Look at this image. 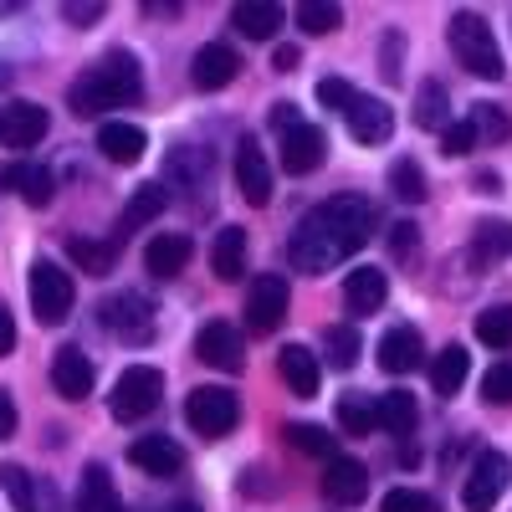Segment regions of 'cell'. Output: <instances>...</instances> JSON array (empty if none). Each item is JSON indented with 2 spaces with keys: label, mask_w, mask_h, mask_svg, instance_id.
I'll list each match as a JSON object with an SVG mask.
<instances>
[{
  "label": "cell",
  "mask_w": 512,
  "mask_h": 512,
  "mask_svg": "<svg viewBox=\"0 0 512 512\" xmlns=\"http://www.w3.org/2000/svg\"><path fill=\"white\" fill-rule=\"evenodd\" d=\"M379 226V210L364 195H333L323 205H313L303 221H297L292 241H287V262L297 272H328L344 256H354Z\"/></svg>",
  "instance_id": "cell-1"
},
{
  "label": "cell",
  "mask_w": 512,
  "mask_h": 512,
  "mask_svg": "<svg viewBox=\"0 0 512 512\" xmlns=\"http://www.w3.org/2000/svg\"><path fill=\"white\" fill-rule=\"evenodd\" d=\"M139 98H144V77H139V62L128 52H108L103 62H93L67 88V103H72L77 118H98L108 108H128Z\"/></svg>",
  "instance_id": "cell-2"
},
{
  "label": "cell",
  "mask_w": 512,
  "mask_h": 512,
  "mask_svg": "<svg viewBox=\"0 0 512 512\" xmlns=\"http://www.w3.org/2000/svg\"><path fill=\"white\" fill-rule=\"evenodd\" d=\"M446 36H451V52H456V62L472 72V77H482V82H497L507 67H502V52H497V36H492V26L477 16V11H456L451 16V26H446Z\"/></svg>",
  "instance_id": "cell-3"
},
{
  "label": "cell",
  "mask_w": 512,
  "mask_h": 512,
  "mask_svg": "<svg viewBox=\"0 0 512 512\" xmlns=\"http://www.w3.org/2000/svg\"><path fill=\"white\" fill-rule=\"evenodd\" d=\"M185 420H190L195 436L221 441V436L236 431L241 400H236V390H226V384H200V390H190V400H185Z\"/></svg>",
  "instance_id": "cell-4"
},
{
  "label": "cell",
  "mask_w": 512,
  "mask_h": 512,
  "mask_svg": "<svg viewBox=\"0 0 512 512\" xmlns=\"http://www.w3.org/2000/svg\"><path fill=\"white\" fill-rule=\"evenodd\" d=\"M159 400H164V374L154 364H128L113 384L108 410H113V420H144L159 410Z\"/></svg>",
  "instance_id": "cell-5"
},
{
  "label": "cell",
  "mask_w": 512,
  "mask_h": 512,
  "mask_svg": "<svg viewBox=\"0 0 512 512\" xmlns=\"http://www.w3.org/2000/svg\"><path fill=\"white\" fill-rule=\"evenodd\" d=\"M72 297H77L72 272H62L57 262H36L31 267V313H36V323H47V328L67 323Z\"/></svg>",
  "instance_id": "cell-6"
},
{
  "label": "cell",
  "mask_w": 512,
  "mask_h": 512,
  "mask_svg": "<svg viewBox=\"0 0 512 512\" xmlns=\"http://www.w3.org/2000/svg\"><path fill=\"white\" fill-rule=\"evenodd\" d=\"M287 308H292V292H287V277H277V272H262V277H251V287H246V328L251 333H272L282 318H287Z\"/></svg>",
  "instance_id": "cell-7"
},
{
  "label": "cell",
  "mask_w": 512,
  "mask_h": 512,
  "mask_svg": "<svg viewBox=\"0 0 512 512\" xmlns=\"http://www.w3.org/2000/svg\"><path fill=\"white\" fill-rule=\"evenodd\" d=\"M507 477H512V461L502 451H482L477 466H472V477H466V487H461L466 512H492L502 502V492H507Z\"/></svg>",
  "instance_id": "cell-8"
},
{
  "label": "cell",
  "mask_w": 512,
  "mask_h": 512,
  "mask_svg": "<svg viewBox=\"0 0 512 512\" xmlns=\"http://www.w3.org/2000/svg\"><path fill=\"white\" fill-rule=\"evenodd\" d=\"M103 323H108V333L123 338V344H149V338H154V308L144 303L139 292L108 297V303H103Z\"/></svg>",
  "instance_id": "cell-9"
},
{
  "label": "cell",
  "mask_w": 512,
  "mask_h": 512,
  "mask_svg": "<svg viewBox=\"0 0 512 512\" xmlns=\"http://www.w3.org/2000/svg\"><path fill=\"white\" fill-rule=\"evenodd\" d=\"M195 354H200L205 364L226 369V374H241V369H246V338H241L236 323H221V318H216V323H205V328H200Z\"/></svg>",
  "instance_id": "cell-10"
},
{
  "label": "cell",
  "mask_w": 512,
  "mask_h": 512,
  "mask_svg": "<svg viewBox=\"0 0 512 512\" xmlns=\"http://www.w3.org/2000/svg\"><path fill=\"white\" fill-rule=\"evenodd\" d=\"M41 139H47V108H36V103L0 108V144L6 149H36Z\"/></svg>",
  "instance_id": "cell-11"
},
{
  "label": "cell",
  "mask_w": 512,
  "mask_h": 512,
  "mask_svg": "<svg viewBox=\"0 0 512 512\" xmlns=\"http://www.w3.org/2000/svg\"><path fill=\"white\" fill-rule=\"evenodd\" d=\"M236 190H241L246 205H267L272 200V164L251 139L236 144Z\"/></svg>",
  "instance_id": "cell-12"
},
{
  "label": "cell",
  "mask_w": 512,
  "mask_h": 512,
  "mask_svg": "<svg viewBox=\"0 0 512 512\" xmlns=\"http://www.w3.org/2000/svg\"><path fill=\"white\" fill-rule=\"evenodd\" d=\"M323 154H328V139L313 123H297V128L282 134V169L287 175H313V169L323 164Z\"/></svg>",
  "instance_id": "cell-13"
},
{
  "label": "cell",
  "mask_w": 512,
  "mask_h": 512,
  "mask_svg": "<svg viewBox=\"0 0 512 512\" xmlns=\"http://www.w3.org/2000/svg\"><path fill=\"white\" fill-rule=\"evenodd\" d=\"M323 497H328V502H338V507L364 502V497H369V472H364V461H354V456H328Z\"/></svg>",
  "instance_id": "cell-14"
},
{
  "label": "cell",
  "mask_w": 512,
  "mask_h": 512,
  "mask_svg": "<svg viewBox=\"0 0 512 512\" xmlns=\"http://www.w3.org/2000/svg\"><path fill=\"white\" fill-rule=\"evenodd\" d=\"M236 72H241V57H236L231 47H221V41L200 47L195 62H190V82H195L200 93H221L226 82H236Z\"/></svg>",
  "instance_id": "cell-15"
},
{
  "label": "cell",
  "mask_w": 512,
  "mask_h": 512,
  "mask_svg": "<svg viewBox=\"0 0 512 512\" xmlns=\"http://www.w3.org/2000/svg\"><path fill=\"white\" fill-rule=\"evenodd\" d=\"M52 390L62 400H88L93 395V359L82 354V349H57L52 354Z\"/></svg>",
  "instance_id": "cell-16"
},
{
  "label": "cell",
  "mask_w": 512,
  "mask_h": 512,
  "mask_svg": "<svg viewBox=\"0 0 512 512\" xmlns=\"http://www.w3.org/2000/svg\"><path fill=\"white\" fill-rule=\"evenodd\" d=\"M277 374L287 379V390L297 400H313L318 395V379H323V364H318V354L308 344H287L282 359H277Z\"/></svg>",
  "instance_id": "cell-17"
},
{
  "label": "cell",
  "mask_w": 512,
  "mask_h": 512,
  "mask_svg": "<svg viewBox=\"0 0 512 512\" xmlns=\"http://www.w3.org/2000/svg\"><path fill=\"white\" fill-rule=\"evenodd\" d=\"M349 134L359 139V144H384V139H390L395 134V113H390V103H379V98H354L349 103Z\"/></svg>",
  "instance_id": "cell-18"
},
{
  "label": "cell",
  "mask_w": 512,
  "mask_h": 512,
  "mask_svg": "<svg viewBox=\"0 0 512 512\" xmlns=\"http://www.w3.org/2000/svg\"><path fill=\"white\" fill-rule=\"evenodd\" d=\"M379 369L384 374H410L415 364H420V354H425V344H420V333L410 328V323H395L390 333L379 338Z\"/></svg>",
  "instance_id": "cell-19"
},
{
  "label": "cell",
  "mask_w": 512,
  "mask_h": 512,
  "mask_svg": "<svg viewBox=\"0 0 512 512\" xmlns=\"http://www.w3.org/2000/svg\"><path fill=\"white\" fill-rule=\"evenodd\" d=\"M128 461H134L139 472H149V477H175L185 466V451L169 436H139L134 446H128Z\"/></svg>",
  "instance_id": "cell-20"
},
{
  "label": "cell",
  "mask_w": 512,
  "mask_h": 512,
  "mask_svg": "<svg viewBox=\"0 0 512 512\" xmlns=\"http://www.w3.org/2000/svg\"><path fill=\"white\" fill-rule=\"evenodd\" d=\"M98 149H103V159H113V164H139L144 149H149V139H144L139 123L108 118V123L98 128Z\"/></svg>",
  "instance_id": "cell-21"
},
{
  "label": "cell",
  "mask_w": 512,
  "mask_h": 512,
  "mask_svg": "<svg viewBox=\"0 0 512 512\" xmlns=\"http://www.w3.org/2000/svg\"><path fill=\"white\" fill-rule=\"evenodd\" d=\"M190 256H195V241L190 236H154L144 246V267L154 277H180L190 267Z\"/></svg>",
  "instance_id": "cell-22"
},
{
  "label": "cell",
  "mask_w": 512,
  "mask_h": 512,
  "mask_svg": "<svg viewBox=\"0 0 512 512\" xmlns=\"http://www.w3.org/2000/svg\"><path fill=\"white\" fill-rule=\"evenodd\" d=\"M384 297H390V277H384L379 267H359V272H349V282H344V303H349V313H379V308H384Z\"/></svg>",
  "instance_id": "cell-23"
},
{
  "label": "cell",
  "mask_w": 512,
  "mask_h": 512,
  "mask_svg": "<svg viewBox=\"0 0 512 512\" xmlns=\"http://www.w3.org/2000/svg\"><path fill=\"white\" fill-rule=\"evenodd\" d=\"M0 190H16L26 205H47L52 200V175L41 164H6L0 169Z\"/></svg>",
  "instance_id": "cell-24"
},
{
  "label": "cell",
  "mask_w": 512,
  "mask_h": 512,
  "mask_svg": "<svg viewBox=\"0 0 512 512\" xmlns=\"http://www.w3.org/2000/svg\"><path fill=\"white\" fill-rule=\"evenodd\" d=\"M72 512H123V507H118V492H113V477H108V466H88V472H82Z\"/></svg>",
  "instance_id": "cell-25"
},
{
  "label": "cell",
  "mask_w": 512,
  "mask_h": 512,
  "mask_svg": "<svg viewBox=\"0 0 512 512\" xmlns=\"http://www.w3.org/2000/svg\"><path fill=\"white\" fill-rule=\"evenodd\" d=\"M210 267H216L221 282H236L246 272V231L241 226H221L216 246H210Z\"/></svg>",
  "instance_id": "cell-26"
},
{
  "label": "cell",
  "mask_w": 512,
  "mask_h": 512,
  "mask_svg": "<svg viewBox=\"0 0 512 512\" xmlns=\"http://www.w3.org/2000/svg\"><path fill=\"white\" fill-rule=\"evenodd\" d=\"M466 374H472V354H466L461 344H446L441 354H436V364H431V384H436V395H456L461 384H466Z\"/></svg>",
  "instance_id": "cell-27"
},
{
  "label": "cell",
  "mask_w": 512,
  "mask_h": 512,
  "mask_svg": "<svg viewBox=\"0 0 512 512\" xmlns=\"http://www.w3.org/2000/svg\"><path fill=\"white\" fill-rule=\"evenodd\" d=\"M374 420H379V431H390V436H410L415 431V400L405 390L374 395Z\"/></svg>",
  "instance_id": "cell-28"
},
{
  "label": "cell",
  "mask_w": 512,
  "mask_h": 512,
  "mask_svg": "<svg viewBox=\"0 0 512 512\" xmlns=\"http://www.w3.org/2000/svg\"><path fill=\"white\" fill-rule=\"evenodd\" d=\"M67 256L88 272V277H108L118 262V246L113 241H88V236H67Z\"/></svg>",
  "instance_id": "cell-29"
},
{
  "label": "cell",
  "mask_w": 512,
  "mask_h": 512,
  "mask_svg": "<svg viewBox=\"0 0 512 512\" xmlns=\"http://www.w3.org/2000/svg\"><path fill=\"white\" fill-rule=\"evenodd\" d=\"M231 26H236L241 36H251V41H267V36H277L282 11H277V6H262V0H246V6L231 11Z\"/></svg>",
  "instance_id": "cell-30"
},
{
  "label": "cell",
  "mask_w": 512,
  "mask_h": 512,
  "mask_svg": "<svg viewBox=\"0 0 512 512\" xmlns=\"http://www.w3.org/2000/svg\"><path fill=\"white\" fill-rule=\"evenodd\" d=\"M0 487H6V497H11V507L16 512H41V492H36V482H31V472L26 466H0Z\"/></svg>",
  "instance_id": "cell-31"
},
{
  "label": "cell",
  "mask_w": 512,
  "mask_h": 512,
  "mask_svg": "<svg viewBox=\"0 0 512 512\" xmlns=\"http://www.w3.org/2000/svg\"><path fill=\"white\" fill-rule=\"evenodd\" d=\"M415 123L420 128H446L451 123V98L441 82H420V98H415Z\"/></svg>",
  "instance_id": "cell-32"
},
{
  "label": "cell",
  "mask_w": 512,
  "mask_h": 512,
  "mask_svg": "<svg viewBox=\"0 0 512 512\" xmlns=\"http://www.w3.org/2000/svg\"><path fill=\"white\" fill-rule=\"evenodd\" d=\"M338 425H344L349 436H369V431H379V420H374V400L369 395H344L338 400Z\"/></svg>",
  "instance_id": "cell-33"
},
{
  "label": "cell",
  "mask_w": 512,
  "mask_h": 512,
  "mask_svg": "<svg viewBox=\"0 0 512 512\" xmlns=\"http://www.w3.org/2000/svg\"><path fill=\"white\" fill-rule=\"evenodd\" d=\"M477 338L487 349H512V303H497V308L477 313Z\"/></svg>",
  "instance_id": "cell-34"
},
{
  "label": "cell",
  "mask_w": 512,
  "mask_h": 512,
  "mask_svg": "<svg viewBox=\"0 0 512 512\" xmlns=\"http://www.w3.org/2000/svg\"><path fill=\"white\" fill-rule=\"evenodd\" d=\"M164 200H169V195H164V185H139V190H134V200L123 205V226H128V231H134V226H149V221L159 216V210H164Z\"/></svg>",
  "instance_id": "cell-35"
},
{
  "label": "cell",
  "mask_w": 512,
  "mask_h": 512,
  "mask_svg": "<svg viewBox=\"0 0 512 512\" xmlns=\"http://www.w3.org/2000/svg\"><path fill=\"white\" fill-rule=\"evenodd\" d=\"M390 195H395V200H410V205L425 200V169H420L415 159H395V164H390Z\"/></svg>",
  "instance_id": "cell-36"
},
{
  "label": "cell",
  "mask_w": 512,
  "mask_h": 512,
  "mask_svg": "<svg viewBox=\"0 0 512 512\" xmlns=\"http://www.w3.org/2000/svg\"><path fill=\"white\" fill-rule=\"evenodd\" d=\"M297 26H303L308 36H328V31L344 26V11L328 6V0H303V6H297Z\"/></svg>",
  "instance_id": "cell-37"
},
{
  "label": "cell",
  "mask_w": 512,
  "mask_h": 512,
  "mask_svg": "<svg viewBox=\"0 0 512 512\" xmlns=\"http://www.w3.org/2000/svg\"><path fill=\"white\" fill-rule=\"evenodd\" d=\"M477 256L482 262H502V256H512V221H482L477 226Z\"/></svg>",
  "instance_id": "cell-38"
},
{
  "label": "cell",
  "mask_w": 512,
  "mask_h": 512,
  "mask_svg": "<svg viewBox=\"0 0 512 512\" xmlns=\"http://www.w3.org/2000/svg\"><path fill=\"white\" fill-rule=\"evenodd\" d=\"M323 344H328V364H333V369H354V364H359V333H354V328H344V323L328 328Z\"/></svg>",
  "instance_id": "cell-39"
},
{
  "label": "cell",
  "mask_w": 512,
  "mask_h": 512,
  "mask_svg": "<svg viewBox=\"0 0 512 512\" xmlns=\"http://www.w3.org/2000/svg\"><path fill=\"white\" fill-rule=\"evenodd\" d=\"M466 123H472V134H477V139H492V144H502V139L512 134L507 113H502V108H492V103H477V108H472V118H466Z\"/></svg>",
  "instance_id": "cell-40"
},
{
  "label": "cell",
  "mask_w": 512,
  "mask_h": 512,
  "mask_svg": "<svg viewBox=\"0 0 512 512\" xmlns=\"http://www.w3.org/2000/svg\"><path fill=\"white\" fill-rule=\"evenodd\" d=\"M287 446H297L303 456H333V436L323 431V425H287Z\"/></svg>",
  "instance_id": "cell-41"
},
{
  "label": "cell",
  "mask_w": 512,
  "mask_h": 512,
  "mask_svg": "<svg viewBox=\"0 0 512 512\" xmlns=\"http://www.w3.org/2000/svg\"><path fill=\"white\" fill-rule=\"evenodd\" d=\"M379 512H441L431 492H415V487H395V492H384Z\"/></svg>",
  "instance_id": "cell-42"
},
{
  "label": "cell",
  "mask_w": 512,
  "mask_h": 512,
  "mask_svg": "<svg viewBox=\"0 0 512 512\" xmlns=\"http://www.w3.org/2000/svg\"><path fill=\"white\" fill-rule=\"evenodd\" d=\"M472 149H477V134H472V123H466V118H456V123L441 128V154L446 159H466Z\"/></svg>",
  "instance_id": "cell-43"
},
{
  "label": "cell",
  "mask_w": 512,
  "mask_h": 512,
  "mask_svg": "<svg viewBox=\"0 0 512 512\" xmlns=\"http://www.w3.org/2000/svg\"><path fill=\"white\" fill-rule=\"evenodd\" d=\"M482 400H487V405H512V359L487 369V379H482Z\"/></svg>",
  "instance_id": "cell-44"
},
{
  "label": "cell",
  "mask_w": 512,
  "mask_h": 512,
  "mask_svg": "<svg viewBox=\"0 0 512 512\" xmlns=\"http://www.w3.org/2000/svg\"><path fill=\"white\" fill-rule=\"evenodd\" d=\"M354 98H359V93L349 88L344 77H323V82H318V103H323V108H333V113H349V103H354Z\"/></svg>",
  "instance_id": "cell-45"
},
{
  "label": "cell",
  "mask_w": 512,
  "mask_h": 512,
  "mask_svg": "<svg viewBox=\"0 0 512 512\" xmlns=\"http://www.w3.org/2000/svg\"><path fill=\"white\" fill-rule=\"evenodd\" d=\"M98 16H103L98 0H67V6H62V21H72V26H93Z\"/></svg>",
  "instance_id": "cell-46"
},
{
  "label": "cell",
  "mask_w": 512,
  "mask_h": 512,
  "mask_svg": "<svg viewBox=\"0 0 512 512\" xmlns=\"http://www.w3.org/2000/svg\"><path fill=\"white\" fill-rule=\"evenodd\" d=\"M415 246H420V236H415V226H410V221L390 226V251L400 256V262H405V256H415Z\"/></svg>",
  "instance_id": "cell-47"
},
{
  "label": "cell",
  "mask_w": 512,
  "mask_h": 512,
  "mask_svg": "<svg viewBox=\"0 0 512 512\" xmlns=\"http://www.w3.org/2000/svg\"><path fill=\"white\" fill-rule=\"evenodd\" d=\"M267 123L277 128V139L287 134V128H297L303 123V113H297V103H272V113H267Z\"/></svg>",
  "instance_id": "cell-48"
},
{
  "label": "cell",
  "mask_w": 512,
  "mask_h": 512,
  "mask_svg": "<svg viewBox=\"0 0 512 512\" xmlns=\"http://www.w3.org/2000/svg\"><path fill=\"white\" fill-rule=\"evenodd\" d=\"M16 349V318H11V308L0 303V359H6Z\"/></svg>",
  "instance_id": "cell-49"
},
{
  "label": "cell",
  "mask_w": 512,
  "mask_h": 512,
  "mask_svg": "<svg viewBox=\"0 0 512 512\" xmlns=\"http://www.w3.org/2000/svg\"><path fill=\"white\" fill-rule=\"evenodd\" d=\"M16 436V400L0 390V441H11Z\"/></svg>",
  "instance_id": "cell-50"
},
{
  "label": "cell",
  "mask_w": 512,
  "mask_h": 512,
  "mask_svg": "<svg viewBox=\"0 0 512 512\" xmlns=\"http://www.w3.org/2000/svg\"><path fill=\"white\" fill-rule=\"evenodd\" d=\"M297 62H303V52H297V47H277L272 52V67L277 72H297Z\"/></svg>",
  "instance_id": "cell-51"
},
{
  "label": "cell",
  "mask_w": 512,
  "mask_h": 512,
  "mask_svg": "<svg viewBox=\"0 0 512 512\" xmlns=\"http://www.w3.org/2000/svg\"><path fill=\"white\" fill-rule=\"evenodd\" d=\"M169 512H205V507H195V502H180V507H169Z\"/></svg>",
  "instance_id": "cell-52"
}]
</instances>
